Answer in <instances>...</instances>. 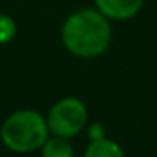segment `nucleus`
Masks as SVG:
<instances>
[{"label": "nucleus", "instance_id": "nucleus-1", "mask_svg": "<svg viewBox=\"0 0 157 157\" xmlns=\"http://www.w3.org/2000/svg\"><path fill=\"white\" fill-rule=\"evenodd\" d=\"M64 48L78 58H96L106 51L112 39L110 22L96 9H81L64 21L61 29Z\"/></svg>", "mask_w": 157, "mask_h": 157}, {"label": "nucleus", "instance_id": "nucleus-2", "mask_svg": "<svg viewBox=\"0 0 157 157\" xmlns=\"http://www.w3.org/2000/svg\"><path fill=\"white\" fill-rule=\"evenodd\" d=\"M51 135L46 118L36 110H19L12 113L0 128V139L9 150L17 154L41 149Z\"/></svg>", "mask_w": 157, "mask_h": 157}, {"label": "nucleus", "instance_id": "nucleus-3", "mask_svg": "<svg viewBox=\"0 0 157 157\" xmlns=\"http://www.w3.org/2000/svg\"><path fill=\"white\" fill-rule=\"evenodd\" d=\"M86 120H88L86 105L75 96H64L58 100L46 117L49 132L52 135L66 137V139L78 135L86 125Z\"/></svg>", "mask_w": 157, "mask_h": 157}, {"label": "nucleus", "instance_id": "nucleus-4", "mask_svg": "<svg viewBox=\"0 0 157 157\" xmlns=\"http://www.w3.org/2000/svg\"><path fill=\"white\" fill-rule=\"evenodd\" d=\"M95 4L108 21H128L139 14L144 0H95Z\"/></svg>", "mask_w": 157, "mask_h": 157}, {"label": "nucleus", "instance_id": "nucleus-5", "mask_svg": "<svg viewBox=\"0 0 157 157\" xmlns=\"http://www.w3.org/2000/svg\"><path fill=\"white\" fill-rule=\"evenodd\" d=\"M85 157H125V154L115 140L100 137V139H93L90 142Z\"/></svg>", "mask_w": 157, "mask_h": 157}, {"label": "nucleus", "instance_id": "nucleus-6", "mask_svg": "<svg viewBox=\"0 0 157 157\" xmlns=\"http://www.w3.org/2000/svg\"><path fill=\"white\" fill-rule=\"evenodd\" d=\"M41 157H75V149L66 137L49 135L41 145Z\"/></svg>", "mask_w": 157, "mask_h": 157}, {"label": "nucleus", "instance_id": "nucleus-7", "mask_svg": "<svg viewBox=\"0 0 157 157\" xmlns=\"http://www.w3.org/2000/svg\"><path fill=\"white\" fill-rule=\"evenodd\" d=\"M15 31H17V25L14 19L5 14H0V44H7L9 41H12Z\"/></svg>", "mask_w": 157, "mask_h": 157}, {"label": "nucleus", "instance_id": "nucleus-8", "mask_svg": "<svg viewBox=\"0 0 157 157\" xmlns=\"http://www.w3.org/2000/svg\"><path fill=\"white\" fill-rule=\"evenodd\" d=\"M90 137L93 139H100V137H105V130H103L101 123H93L91 128H90Z\"/></svg>", "mask_w": 157, "mask_h": 157}]
</instances>
